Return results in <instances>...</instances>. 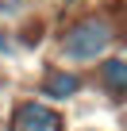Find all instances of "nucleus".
<instances>
[{"label": "nucleus", "mask_w": 127, "mask_h": 131, "mask_svg": "<svg viewBox=\"0 0 127 131\" xmlns=\"http://www.w3.org/2000/svg\"><path fill=\"white\" fill-rule=\"evenodd\" d=\"M100 81L112 96L127 100V58H104L100 62Z\"/></svg>", "instance_id": "4"}, {"label": "nucleus", "mask_w": 127, "mask_h": 131, "mask_svg": "<svg viewBox=\"0 0 127 131\" xmlns=\"http://www.w3.org/2000/svg\"><path fill=\"white\" fill-rule=\"evenodd\" d=\"M112 42H116V27H112V19H104V16H81V19L66 31L62 50H66L70 62H96Z\"/></svg>", "instance_id": "1"}, {"label": "nucleus", "mask_w": 127, "mask_h": 131, "mask_svg": "<svg viewBox=\"0 0 127 131\" xmlns=\"http://www.w3.org/2000/svg\"><path fill=\"white\" fill-rule=\"evenodd\" d=\"M81 131H96V127H81Z\"/></svg>", "instance_id": "5"}, {"label": "nucleus", "mask_w": 127, "mask_h": 131, "mask_svg": "<svg viewBox=\"0 0 127 131\" xmlns=\"http://www.w3.org/2000/svg\"><path fill=\"white\" fill-rule=\"evenodd\" d=\"M42 93L50 96V100H73L77 93H81V73H73V70H46V77H42Z\"/></svg>", "instance_id": "3"}, {"label": "nucleus", "mask_w": 127, "mask_h": 131, "mask_svg": "<svg viewBox=\"0 0 127 131\" xmlns=\"http://www.w3.org/2000/svg\"><path fill=\"white\" fill-rule=\"evenodd\" d=\"M58 127V112L50 104H39V100H23L16 112H12V131H54Z\"/></svg>", "instance_id": "2"}]
</instances>
